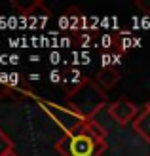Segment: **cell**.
Returning a JSON list of instances; mask_svg holds the SVG:
<instances>
[{
  "label": "cell",
  "instance_id": "13",
  "mask_svg": "<svg viewBox=\"0 0 150 156\" xmlns=\"http://www.w3.org/2000/svg\"><path fill=\"white\" fill-rule=\"evenodd\" d=\"M146 108H150V99H148V101H146Z\"/></svg>",
  "mask_w": 150,
  "mask_h": 156
},
{
  "label": "cell",
  "instance_id": "1",
  "mask_svg": "<svg viewBox=\"0 0 150 156\" xmlns=\"http://www.w3.org/2000/svg\"><path fill=\"white\" fill-rule=\"evenodd\" d=\"M59 156H103L106 152V131L97 120H85L80 128L63 133L55 141Z\"/></svg>",
  "mask_w": 150,
  "mask_h": 156
},
{
  "label": "cell",
  "instance_id": "12",
  "mask_svg": "<svg viewBox=\"0 0 150 156\" xmlns=\"http://www.w3.org/2000/svg\"><path fill=\"white\" fill-rule=\"evenodd\" d=\"M8 156H19V154H17V152L13 151V152H10V154H8Z\"/></svg>",
  "mask_w": 150,
  "mask_h": 156
},
{
  "label": "cell",
  "instance_id": "9",
  "mask_svg": "<svg viewBox=\"0 0 150 156\" xmlns=\"http://www.w3.org/2000/svg\"><path fill=\"white\" fill-rule=\"evenodd\" d=\"M133 131L143 139V141L150 143V108H143V111L139 112V116L135 120H133Z\"/></svg>",
  "mask_w": 150,
  "mask_h": 156
},
{
  "label": "cell",
  "instance_id": "3",
  "mask_svg": "<svg viewBox=\"0 0 150 156\" xmlns=\"http://www.w3.org/2000/svg\"><path fill=\"white\" fill-rule=\"evenodd\" d=\"M38 105H40L42 111L63 129V133H68V131L80 128L82 124L85 122L82 116L78 114L76 111H72L67 103L61 105V103H53V101H42V99H38Z\"/></svg>",
  "mask_w": 150,
  "mask_h": 156
},
{
  "label": "cell",
  "instance_id": "6",
  "mask_svg": "<svg viewBox=\"0 0 150 156\" xmlns=\"http://www.w3.org/2000/svg\"><path fill=\"white\" fill-rule=\"evenodd\" d=\"M89 76H84L80 71H76V69H65V71L61 73V88L65 91V97H68L70 93H74L78 88H82L85 84Z\"/></svg>",
  "mask_w": 150,
  "mask_h": 156
},
{
  "label": "cell",
  "instance_id": "8",
  "mask_svg": "<svg viewBox=\"0 0 150 156\" xmlns=\"http://www.w3.org/2000/svg\"><path fill=\"white\" fill-rule=\"evenodd\" d=\"M120 78H122L120 69L114 67V65H105V67H101L99 71H97L95 82L106 91V90H110V88H114V86L120 82Z\"/></svg>",
  "mask_w": 150,
  "mask_h": 156
},
{
  "label": "cell",
  "instance_id": "7",
  "mask_svg": "<svg viewBox=\"0 0 150 156\" xmlns=\"http://www.w3.org/2000/svg\"><path fill=\"white\" fill-rule=\"evenodd\" d=\"M12 6L17 10L23 17H42V19H50L51 15V10L50 8H46V4L42 0H33V2H29L27 6H23L19 2H12Z\"/></svg>",
  "mask_w": 150,
  "mask_h": 156
},
{
  "label": "cell",
  "instance_id": "4",
  "mask_svg": "<svg viewBox=\"0 0 150 156\" xmlns=\"http://www.w3.org/2000/svg\"><path fill=\"white\" fill-rule=\"evenodd\" d=\"M0 99L4 101H25V99H36L34 90L30 88L27 80H19V78H0Z\"/></svg>",
  "mask_w": 150,
  "mask_h": 156
},
{
  "label": "cell",
  "instance_id": "10",
  "mask_svg": "<svg viewBox=\"0 0 150 156\" xmlns=\"http://www.w3.org/2000/svg\"><path fill=\"white\" fill-rule=\"evenodd\" d=\"M10 152H13V141L4 129H0V156H8Z\"/></svg>",
  "mask_w": 150,
  "mask_h": 156
},
{
  "label": "cell",
  "instance_id": "5",
  "mask_svg": "<svg viewBox=\"0 0 150 156\" xmlns=\"http://www.w3.org/2000/svg\"><path fill=\"white\" fill-rule=\"evenodd\" d=\"M106 114L118 126H127L139 116V107L129 99H116L106 107Z\"/></svg>",
  "mask_w": 150,
  "mask_h": 156
},
{
  "label": "cell",
  "instance_id": "11",
  "mask_svg": "<svg viewBox=\"0 0 150 156\" xmlns=\"http://www.w3.org/2000/svg\"><path fill=\"white\" fill-rule=\"evenodd\" d=\"M135 6H137L145 15H150V0H137Z\"/></svg>",
  "mask_w": 150,
  "mask_h": 156
},
{
  "label": "cell",
  "instance_id": "2",
  "mask_svg": "<svg viewBox=\"0 0 150 156\" xmlns=\"http://www.w3.org/2000/svg\"><path fill=\"white\" fill-rule=\"evenodd\" d=\"M65 103L72 111H76L84 120H95V116L103 108H106L110 105L106 91L93 78H88L82 88H78L74 93H70L68 97H65Z\"/></svg>",
  "mask_w": 150,
  "mask_h": 156
}]
</instances>
